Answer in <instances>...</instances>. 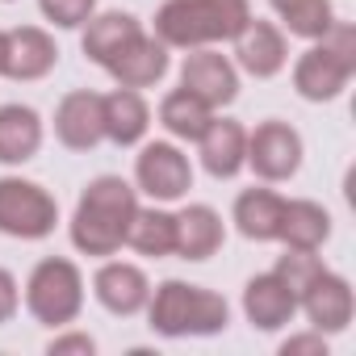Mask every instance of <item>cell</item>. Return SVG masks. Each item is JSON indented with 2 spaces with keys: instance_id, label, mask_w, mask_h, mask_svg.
<instances>
[{
  "instance_id": "obj_5",
  "label": "cell",
  "mask_w": 356,
  "mask_h": 356,
  "mask_svg": "<svg viewBox=\"0 0 356 356\" xmlns=\"http://www.w3.org/2000/svg\"><path fill=\"white\" fill-rule=\"evenodd\" d=\"M26 310L42 327H55V331L76 323V314L84 310V273L63 256L38 260L26 281Z\"/></svg>"
},
{
  "instance_id": "obj_19",
  "label": "cell",
  "mask_w": 356,
  "mask_h": 356,
  "mask_svg": "<svg viewBox=\"0 0 356 356\" xmlns=\"http://www.w3.org/2000/svg\"><path fill=\"white\" fill-rule=\"evenodd\" d=\"M168 47L155 38V34H138L105 72L118 80V88H134V92H143V88H151V84H159L163 76H168Z\"/></svg>"
},
{
  "instance_id": "obj_10",
  "label": "cell",
  "mask_w": 356,
  "mask_h": 356,
  "mask_svg": "<svg viewBox=\"0 0 356 356\" xmlns=\"http://www.w3.org/2000/svg\"><path fill=\"white\" fill-rule=\"evenodd\" d=\"M55 63H59V47L42 26L5 30V42H0V76H9L17 84H30V80L51 76Z\"/></svg>"
},
{
  "instance_id": "obj_17",
  "label": "cell",
  "mask_w": 356,
  "mask_h": 356,
  "mask_svg": "<svg viewBox=\"0 0 356 356\" xmlns=\"http://www.w3.org/2000/svg\"><path fill=\"white\" fill-rule=\"evenodd\" d=\"M222 243H227V222H222V214L214 206L193 202V206H185L181 214H176V256H181V260L202 264Z\"/></svg>"
},
{
  "instance_id": "obj_21",
  "label": "cell",
  "mask_w": 356,
  "mask_h": 356,
  "mask_svg": "<svg viewBox=\"0 0 356 356\" xmlns=\"http://www.w3.org/2000/svg\"><path fill=\"white\" fill-rule=\"evenodd\" d=\"M42 151V118L38 109L22 105V101H9L0 105V163H30L34 155Z\"/></svg>"
},
{
  "instance_id": "obj_9",
  "label": "cell",
  "mask_w": 356,
  "mask_h": 356,
  "mask_svg": "<svg viewBox=\"0 0 356 356\" xmlns=\"http://www.w3.org/2000/svg\"><path fill=\"white\" fill-rule=\"evenodd\" d=\"M181 88H189L218 113L222 105H231L239 97V67L231 55H222L214 47H197L181 63Z\"/></svg>"
},
{
  "instance_id": "obj_31",
  "label": "cell",
  "mask_w": 356,
  "mask_h": 356,
  "mask_svg": "<svg viewBox=\"0 0 356 356\" xmlns=\"http://www.w3.org/2000/svg\"><path fill=\"white\" fill-rule=\"evenodd\" d=\"M17 310H22V289H17V277H13L9 268H0V323H9Z\"/></svg>"
},
{
  "instance_id": "obj_26",
  "label": "cell",
  "mask_w": 356,
  "mask_h": 356,
  "mask_svg": "<svg viewBox=\"0 0 356 356\" xmlns=\"http://www.w3.org/2000/svg\"><path fill=\"white\" fill-rule=\"evenodd\" d=\"M273 13L281 17V26L293 34V38H323L335 22V9H331V0H268Z\"/></svg>"
},
{
  "instance_id": "obj_24",
  "label": "cell",
  "mask_w": 356,
  "mask_h": 356,
  "mask_svg": "<svg viewBox=\"0 0 356 356\" xmlns=\"http://www.w3.org/2000/svg\"><path fill=\"white\" fill-rule=\"evenodd\" d=\"M210 118H214V109H210L202 97H193L189 88H172V92L159 101V126H163L176 143H197V138L206 134Z\"/></svg>"
},
{
  "instance_id": "obj_15",
  "label": "cell",
  "mask_w": 356,
  "mask_h": 356,
  "mask_svg": "<svg viewBox=\"0 0 356 356\" xmlns=\"http://www.w3.org/2000/svg\"><path fill=\"white\" fill-rule=\"evenodd\" d=\"M197 155H202V168L214 176V181H231L248 168V130L235 122V118H210L206 134L197 138Z\"/></svg>"
},
{
  "instance_id": "obj_12",
  "label": "cell",
  "mask_w": 356,
  "mask_h": 356,
  "mask_svg": "<svg viewBox=\"0 0 356 356\" xmlns=\"http://www.w3.org/2000/svg\"><path fill=\"white\" fill-rule=\"evenodd\" d=\"M298 310H302V314H306V323H310L314 331H323V335H339V331H348L352 310H356V298H352L348 277H339V273L323 268V273L302 289Z\"/></svg>"
},
{
  "instance_id": "obj_33",
  "label": "cell",
  "mask_w": 356,
  "mask_h": 356,
  "mask_svg": "<svg viewBox=\"0 0 356 356\" xmlns=\"http://www.w3.org/2000/svg\"><path fill=\"white\" fill-rule=\"evenodd\" d=\"M5 5H9V0H5Z\"/></svg>"
},
{
  "instance_id": "obj_27",
  "label": "cell",
  "mask_w": 356,
  "mask_h": 356,
  "mask_svg": "<svg viewBox=\"0 0 356 356\" xmlns=\"http://www.w3.org/2000/svg\"><path fill=\"white\" fill-rule=\"evenodd\" d=\"M323 268H327V264H323V256H318V252H306V248H285V256L277 260V268H273V273L289 285V293H293V298H302V289H306V285H310Z\"/></svg>"
},
{
  "instance_id": "obj_32",
  "label": "cell",
  "mask_w": 356,
  "mask_h": 356,
  "mask_svg": "<svg viewBox=\"0 0 356 356\" xmlns=\"http://www.w3.org/2000/svg\"><path fill=\"white\" fill-rule=\"evenodd\" d=\"M0 42H5V30H0Z\"/></svg>"
},
{
  "instance_id": "obj_25",
  "label": "cell",
  "mask_w": 356,
  "mask_h": 356,
  "mask_svg": "<svg viewBox=\"0 0 356 356\" xmlns=\"http://www.w3.org/2000/svg\"><path fill=\"white\" fill-rule=\"evenodd\" d=\"M126 248H134L147 260L176 256V214H168L163 206H147V210L138 206L134 222H130V235H126Z\"/></svg>"
},
{
  "instance_id": "obj_16",
  "label": "cell",
  "mask_w": 356,
  "mask_h": 356,
  "mask_svg": "<svg viewBox=\"0 0 356 356\" xmlns=\"http://www.w3.org/2000/svg\"><path fill=\"white\" fill-rule=\"evenodd\" d=\"M243 314L256 331H281L298 314V298L277 273H260L243 285Z\"/></svg>"
},
{
  "instance_id": "obj_2",
  "label": "cell",
  "mask_w": 356,
  "mask_h": 356,
  "mask_svg": "<svg viewBox=\"0 0 356 356\" xmlns=\"http://www.w3.org/2000/svg\"><path fill=\"white\" fill-rule=\"evenodd\" d=\"M252 22V0H163L155 9V38L168 51H197L231 42Z\"/></svg>"
},
{
  "instance_id": "obj_29",
  "label": "cell",
  "mask_w": 356,
  "mask_h": 356,
  "mask_svg": "<svg viewBox=\"0 0 356 356\" xmlns=\"http://www.w3.org/2000/svg\"><path fill=\"white\" fill-rule=\"evenodd\" d=\"M47 352H51V356H92V352H97V339H92L88 331H63V327H59V335L47 343Z\"/></svg>"
},
{
  "instance_id": "obj_28",
  "label": "cell",
  "mask_w": 356,
  "mask_h": 356,
  "mask_svg": "<svg viewBox=\"0 0 356 356\" xmlns=\"http://www.w3.org/2000/svg\"><path fill=\"white\" fill-rule=\"evenodd\" d=\"M38 9L55 30H80L97 13V0H38Z\"/></svg>"
},
{
  "instance_id": "obj_4",
  "label": "cell",
  "mask_w": 356,
  "mask_h": 356,
  "mask_svg": "<svg viewBox=\"0 0 356 356\" xmlns=\"http://www.w3.org/2000/svg\"><path fill=\"white\" fill-rule=\"evenodd\" d=\"M352 76H356V26L348 22H331V30L314 38L293 63V88L302 101L314 105L335 101Z\"/></svg>"
},
{
  "instance_id": "obj_11",
  "label": "cell",
  "mask_w": 356,
  "mask_h": 356,
  "mask_svg": "<svg viewBox=\"0 0 356 356\" xmlns=\"http://www.w3.org/2000/svg\"><path fill=\"white\" fill-rule=\"evenodd\" d=\"M235 67L256 76V80H273L277 72H285L289 63V42H285V30L268 17H252L235 38Z\"/></svg>"
},
{
  "instance_id": "obj_7",
  "label": "cell",
  "mask_w": 356,
  "mask_h": 356,
  "mask_svg": "<svg viewBox=\"0 0 356 356\" xmlns=\"http://www.w3.org/2000/svg\"><path fill=\"white\" fill-rule=\"evenodd\" d=\"M134 189L147 193L155 206L181 202L193 189V163L176 143H143L134 155Z\"/></svg>"
},
{
  "instance_id": "obj_8",
  "label": "cell",
  "mask_w": 356,
  "mask_h": 356,
  "mask_svg": "<svg viewBox=\"0 0 356 356\" xmlns=\"http://www.w3.org/2000/svg\"><path fill=\"white\" fill-rule=\"evenodd\" d=\"M302 134L289 126V122H260L252 134H248V168L260 176L264 185H281L289 176H298L302 168Z\"/></svg>"
},
{
  "instance_id": "obj_14",
  "label": "cell",
  "mask_w": 356,
  "mask_h": 356,
  "mask_svg": "<svg viewBox=\"0 0 356 356\" xmlns=\"http://www.w3.org/2000/svg\"><path fill=\"white\" fill-rule=\"evenodd\" d=\"M55 138L67 151H92L105 138V122H101V92L92 88H76L55 105Z\"/></svg>"
},
{
  "instance_id": "obj_6",
  "label": "cell",
  "mask_w": 356,
  "mask_h": 356,
  "mask_svg": "<svg viewBox=\"0 0 356 356\" xmlns=\"http://www.w3.org/2000/svg\"><path fill=\"white\" fill-rule=\"evenodd\" d=\"M59 222V202L26 181V176H0V235L9 239H47Z\"/></svg>"
},
{
  "instance_id": "obj_1",
  "label": "cell",
  "mask_w": 356,
  "mask_h": 356,
  "mask_svg": "<svg viewBox=\"0 0 356 356\" xmlns=\"http://www.w3.org/2000/svg\"><path fill=\"white\" fill-rule=\"evenodd\" d=\"M134 210H138V189L122 176H97V181L84 185L80 202H76V214H72V248L84 252V256H118L126 248V235H130V222H134Z\"/></svg>"
},
{
  "instance_id": "obj_20",
  "label": "cell",
  "mask_w": 356,
  "mask_h": 356,
  "mask_svg": "<svg viewBox=\"0 0 356 356\" xmlns=\"http://www.w3.org/2000/svg\"><path fill=\"white\" fill-rule=\"evenodd\" d=\"M101 122H105V138L118 147H138L151 130V109L143 101V92L134 88H113L101 97Z\"/></svg>"
},
{
  "instance_id": "obj_22",
  "label": "cell",
  "mask_w": 356,
  "mask_h": 356,
  "mask_svg": "<svg viewBox=\"0 0 356 356\" xmlns=\"http://www.w3.org/2000/svg\"><path fill=\"white\" fill-rule=\"evenodd\" d=\"M281 214H285V197L273 189H243L235 197V227L243 239L252 243H277L281 239Z\"/></svg>"
},
{
  "instance_id": "obj_23",
  "label": "cell",
  "mask_w": 356,
  "mask_h": 356,
  "mask_svg": "<svg viewBox=\"0 0 356 356\" xmlns=\"http://www.w3.org/2000/svg\"><path fill=\"white\" fill-rule=\"evenodd\" d=\"M327 239H331V214H327L318 202H306V197L285 202V214H281V239H277V243L318 252Z\"/></svg>"
},
{
  "instance_id": "obj_18",
  "label": "cell",
  "mask_w": 356,
  "mask_h": 356,
  "mask_svg": "<svg viewBox=\"0 0 356 356\" xmlns=\"http://www.w3.org/2000/svg\"><path fill=\"white\" fill-rule=\"evenodd\" d=\"M84 34H80V47H84V55L97 63V67H109L138 34H143V22L134 17V13H122V9H113V13H92L84 26H80Z\"/></svg>"
},
{
  "instance_id": "obj_30",
  "label": "cell",
  "mask_w": 356,
  "mask_h": 356,
  "mask_svg": "<svg viewBox=\"0 0 356 356\" xmlns=\"http://www.w3.org/2000/svg\"><path fill=\"white\" fill-rule=\"evenodd\" d=\"M281 356H327V335L323 331H302V335H289L281 343Z\"/></svg>"
},
{
  "instance_id": "obj_13",
  "label": "cell",
  "mask_w": 356,
  "mask_h": 356,
  "mask_svg": "<svg viewBox=\"0 0 356 356\" xmlns=\"http://www.w3.org/2000/svg\"><path fill=\"white\" fill-rule=\"evenodd\" d=\"M92 293H97V302H101L109 314L130 318V314H138V310L147 306L151 281H147V273H143L138 264H130V260H105V264L97 268V277H92Z\"/></svg>"
},
{
  "instance_id": "obj_3",
  "label": "cell",
  "mask_w": 356,
  "mask_h": 356,
  "mask_svg": "<svg viewBox=\"0 0 356 356\" xmlns=\"http://www.w3.org/2000/svg\"><path fill=\"white\" fill-rule=\"evenodd\" d=\"M147 323L163 339H185V335H218L231 323V306L222 293L189 281H159L147 298Z\"/></svg>"
}]
</instances>
